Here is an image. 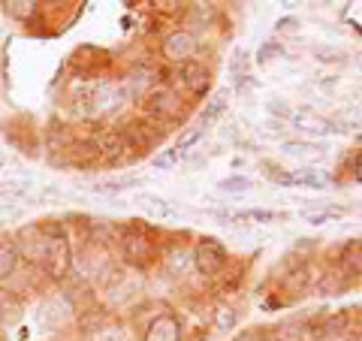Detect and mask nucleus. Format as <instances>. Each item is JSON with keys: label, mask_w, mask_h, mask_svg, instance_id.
I'll use <instances>...</instances> for the list:
<instances>
[{"label": "nucleus", "mask_w": 362, "mask_h": 341, "mask_svg": "<svg viewBox=\"0 0 362 341\" xmlns=\"http://www.w3.org/2000/svg\"><path fill=\"white\" fill-rule=\"evenodd\" d=\"M142 103L148 112V121L154 124H175L178 118H185V103L169 85H157Z\"/></svg>", "instance_id": "1"}, {"label": "nucleus", "mask_w": 362, "mask_h": 341, "mask_svg": "<svg viewBox=\"0 0 362 341\" xmlns=\"http://www.w3.org/2000/svg\"><path fill=\"white\" fill-rule=\"evenodd\" d=\"M187 263H190V257H187L185 251H178V248H175L173 254H169V272H185Z\"/></svg>", "instance_id": "29"}, {"label": "nucleus", "mask_w": 362, "mask_h": 341, "mask_svg": "<svg viewBox=\"0 0 362 341\" xmlns=\"http://www.w3.org/2000/svg\"><path fill=\"white\" fill-rule=\"evenodd\" d=\"M284 151L293 154V157H317V154H323V145H317V142H287Z\"/></svg>", "instance_id": "17"}, {"label": "nucleus", "mask_w": 362, "mask_h": 341, "mask_svg": "<svg viewBox=\"0 0 362 341\" xmlns=\"http://www.w3.org/2000/svg\"><path fill=\"white\" fill-rule=\"evenodd\" d=\"M202 133H206V130H202V127H190L185 136H181V139H178V145H175V151L181 154V157H185L190 149H194V145L202 139Z\"/></svg>", "instance_id": "21"}, {"label": "nucleus", "mask_w": 362, "mask_h": 341, "mask_svg": "<svg viewBox=\"0 0 362 341\" xmlns=\"http://www.w3.org/2000/svg\"><path fill=\"white\" fill-rule=\"evenodd\" d=\"M18 314H21V305H18V299H13V293L0 290V323L16 320Z\"/></svg>", "instance_id": "16"}, {"label": "nucleus", "mask_w": 362, "mask_h": 341, "mask_svg": "<svg viewBox=\"0 0 362 341\" xmlns=\"http://www.w3.org/2000/svg\"><path fill=\"white\" fill-rule=\"evenodd\" d=\"M121 94L124 100H145L157 88L154 85V73L145 70V67H136V70L127 73V79H121Z\"/></svg>", "instance_id": "7"}, {"label": "nucleus", "mask_w": 362, "mask_h": 341, "mask_svg": "<svg viewBox=\"0 0 362 341\" xmlns=\"http://www.w3.org/2000/svg\"><path fill=\"white\" fill-rule=\"evenodd\" d=\"M235 341H257V338H254V333H245V335H239Z\"/></svg>", "instance_id": "35"}, {"label": "nucleus", "mask_w": 362, "mask_h": 341, "mask_svg": "<svg viewBox=\"0 0 362 341\" xmlns=\"http://www.w3.org/2000/svg\"><path fill=\"white\" fill-rule=\"evenodd\" d=\"M181 88H187L194 97L209 94V88H211L209 70L202 64H197V61H187L185 67H181Z\"/></svg>", "instance_id": "8"}, {"label": "nucleus", "mask_w": 362, "mask_h": 341, "mask_svg": "<svg viewBox=\"0 0 362 341\" xmlns=\"http://www.w3.org/2000/svg\"><path fill=\"white\" fill-rule=\"evenodd\" d=\"M90 341H127V335H124V329L115 326V323H103L100 329H94L90 333Z\"/></svg>", "instance_id": "18"}, {"label": "nucleus", "mask_w": 362, "mask_h": 341, "mask_svg": "<svg viewBox=\"0 0 362 341\" xmlns=\"http://www.w3.org/2000/svg\"><path fill=\"white\" fill-rule=\"evenodd\" d=\"M197 54V37L190 30H175L163 40V58L175 64H187Z\"/></svg>", "instance_id": "6"}, {"label": "nucleus", "mask_w": 362, "mask_h": 341, "mask_svg": "<svg viewBox=\"0 0 362 341\" xmlns=\"http://www.w3.org/2000/svg\"><path fill=\"white\" fill-rule=\"evenodd\" d=\"M223 103H226V94H218V97L211 100V106L206 109V115H202V127H206V124H211L214 118L221 115V112H223Z\"/></svg>", "instance_id": "26"}, {"label": "nucleus", "mask_w": 362, "mask_h": 341, "mask_svg": "<svg viewBox=\"0 0 362 341\" xmlns=\"http://www.w3.org/2000/svg\"><path fill=\"white\" fill-rule=\"evenodd\" d=\"M230 70H233V76H235V85H242L245 79H247V73H245V70H247V54H245V52H235Z\"/></svg>", "instance_id": "25"}, {"label": "nucleus", "mask_w": 362, "mask_h": 341, "mask_svg": "<svg viewBox=\"0 0 362 341\" xmlns=\"http://www.w3.org/2000/svg\"><path fill=\"white\" fill-rule=\"evenodd\" d=\"M6 163V154H0V166H4Z\"/></svg>", "instance_id": "36"}, {"label": "nucleus", "mask_w": 362, "mask_h": 341, "mask_svg": "<svg viewBox=\"0 0 362 341\" xmlns=\"http://www.w3.org/2000/svg\"><path fill=\"white\" fill-rule=\"evenodd\" d=\"M341 272L344 275H359L362 272V245L354 242L341 251Z\"/></svg>", "instance_id": "13"}, {"label": "nucleus", "mask_w": 362, "mask_h": 341, "mask_svg": "<svg viewBox=\"0 0 362 341\" xmlns=\"http://www.w3.org/2000/svg\"><path fill=\"white\" fill-rule=\"evenodd\" d=\"M266 133L269 136H281V133H284V124H281V121H266Z\"/></svg>", "instance_id": "31"}, {"label": "nucleus", "mask_w": 362, "mask_h": 341, "mask_svg": "<svg viewBox=\"0 0 362 341\" xmlns=\"http://www.w3.org/2000/svg\"><path fill=\"white\" fill-rule=\"evenodd\" d=\"M214 326H218L221 333H230L235 326V311L226 308V305H218V308H214Z\"/></svg>", "instance_id": "20"}, {"label": "nucleus", "mask_w": 362, "mask_h": 341, "mask_svg": "<svg viewBox=\"0 0 362 341\" xmlns=\"http://www.w3.org/2000/svg\"><path fill=\"white\" fill-rule=\"evenodd\" d=\"M121 248H124V257H127L136 269H148L154 263V257H157V245H154L151 233L139 224H130L127 230H124Z\"/></svg>", "instance_id": "2"}, {"label": "nucleus", "mask_w": 362, "mask_h": 341, "mask_svg": "<svg viewBox=\"0 0 362 341\" xmlns=\"http://www.w3.org/2000/svg\"><path fill=\"white\" fill-rule=\"evenodd\" d=\"M139 206L145 209V214L160 224H169V221H178V209L173 206L169 200L163 197H154V193H145V197H139Z\"/></svg>", "instance_id": "10"}, {"label": "nucleus", "mask_w": 362, "mask_h": 341, "mask_svg": "<svg viewBox=\"0 0 362 341\" xmlns=\"http://www.w3.org/2000/svg\"><path fill=\"white\" fill-rule=\"evenodd\" d=\"M16 263H18V248L16 245H0V278L13 275L16 272Z\"/></svg>", "instance_id": "15"}, {"label": "nucleus", "mask_w": 362, "mask_h": 341, "mask_svg": "<svg viewBox=\"0 0 362 341\" xmlns=\"http://www.w3.org/2000/svg\"><path fill=\"white\" fill-rule=\"evenodd\" d=\"M275 54H281V45H275V42H266L263 49H259V58H257V61H259V64H269L272 58H275Z\"/></svg>", "instance_id": "30"}, {"label": "nucleus", "mask_w": 362, "mask_h": 341, "mask_svg": "<svg viewBox=\"0 0 362 341\" xmlns=\"http://www.w3.org/2000/svg\"><path fill=\"white\" fill-rule=\"evenodd\" d=\"M293 28H299V25H296V21H293V18L278 21V30H281V33H293Z\"/></svg>", "instance_id": "32"}, {"label": "nucleus", "mask_w": 362, "mask_h": 341, "mask_svg": "<svg viewBox=\"0 0 362 341\" xmlns=\"http://www.w3.org/2000/svg\"><path fill=\"white\" fill-rule=\"evenodd\" d=\"M293 124H296L299 130H305V133H332V130H335L329 118H320V115H317V112H311V109L296 112V115H293Z\"/></svg>", "instance_id": "11"}, {"label": "nucleus", "mask_w": 362, "mask_h": 341, "mask_svg": "<svg viewBox=\"0 0 362 341\" xmlns=\"http://www.w3.org/2000/svg\"><path fill=\"white\" fill-rule=\"evenodd\" d=\"M42 263H45V269H49L54 278H64L66 272H70V245H66L64 236H58V233L45 236Z\"/></svg>", "instance_id": "5"}, {"label": "nucleus", "mask_w": 362, "mask_h": 341, "mask_svg": "<svg viewBox=\"0 0 362 341\" xmlns=\"http://www.w3.org/2000/svg\"><path fill=\"white\" fill-rule=\"evenodd\" d=\"M269 341H308V329L302 323H281Z\"/></svg>", "instance_id": "14"}, {"label": "nucleus", "mask_w": 362, "mask_h": 341, "mask_svg": "<svg viewBox=\"0 0 362 341\" xmlns=\"http://www.w3.org/2000/svg\"><path fill=\"white\" fill-rule=\"evenodd\" d=\"M287 185H305V187H326L329 178L317 169H296V173H287Z\"/></svg>", "instance_id": "12"}, {"label": "nucleus", "mask_w": 362, "mask_h": 341, "mask_svg": "<svg viewBox=\"0 0 362 341\" xmlns=\"http://www.w3.org/2000/svg\"><path fill=\"white\" fill-rule=\"evenodd\" d=\"M94 145H97V154H100L103 163L118 166V163L136 161V151L130 149L127 136H124L121 130H103L100 136H94Z\"/></svg>", "instance_id": "3"}, {"label": "nucleus", "mask_w": 362, "mask_h": 341, "mask_svg": "<svg viewBox=\"0 0 362 341\" xmlns=\"http://www.w3.org/2000/svg\"><path fill=\"white\" fill-rule=\"evenodd\" d=\"M145 341H181V326L173 314L154 317L151 326L145 329Z\"/></svg>", "instance_id": "9"}, {"label": "nucleus", "mask_w": 362, "mask_h": 341, "mask_svg": "<svg viewBox=\"0 0 362 341\" xmlns=\"http://www.w3.org/2000/svg\"><path fill=\"white\" fill-rule=\"evenodd\" d=\"M6 13L13 18H28L37 13V4H30V0H16V4H6Z\"/></svg>", "instance_id": "23"}, {"label": "nucleus", "mask_w": 362, "mask_h": 341, "mask_svg": "<svg viewBox=\"0 0 362 341\" xmlns=\"http://www.w3.org/2000/svg\"><path fill=\"white\" fill-rule=\"evenodd\" d=\"M235 218H239V221H254V224H275L278 214H275V212H259V209H254V212L235 214Z\"/></svg>", "instance_id": "24"}, {"label": "nucleus", "mask_w": 362, "mask_h": 341, "mask_svg": "<svg viewBox=\"0 0 362 341\" xmlns=\"http://www.w3.org/2000/svg\"><path fill=\"white\" fill-rule=\"evenodd\" d=\"M226 260H230V254H226V248L218 242V238H199L197 242V251H194V263L197 269L202 272L206 278H214V275H221L223 266H226Z\"/></svg>", "instance_id": "4"}, {"label": "nucleus", "mask_w": 362, "mask_h": 341, "mask_svg": "<svg viewBox=\"0 0 362 341\" xmlns=\"http://www.w3.org/2000/svg\"><path fill=\"white\" fill-rule=\"evenodd\" d=\"M221 187H223V190H247V187H251V178L230 175V178H223V181H221Z\"/></svg>", "instance_id": "28"}, {"label": "nucleus", "mask_w": 362, "mask_h": 341, "mask_svg": "<svg viewBox=\"0 0 362 341\" xmlns=\"http://www.w3.org/2000/svg\"><path fill=\"white\" fill-rule=\"evenodd\" d=\"M178 161H181V154H178L175 149H169V151H163V154L154 157V166H157V169H169V166H175Z\"/></svg>", "instance_id": "27"}, {"label": "nucleus", "mask_w": 362, "mask_h": 341, "mask_svg": "<svg viewBox=\"0 0 362 341\" xmlns=\"http://www.w3.org/2000/svg\"><path fill=\"white\" fill-rule=\"evenodd\" d=\"M341 209H326V212H305L302 214V221L305 224H329V221H335V218H341Z\"/></svg>", "instance_id": "22"}, {"label": "nucleus", "mask_w": 362, "mask_h": 341, "mask_svg": "<svg viewBox=\"0 0 362 341\" xmlns=\"http://www.w3.org/2000/svg\"><path fill=\"white\" fill-rule=\"evenodd\" d=\"M269 109H272V115H290V112H287V106L281 103V100H275V103H272Z\"/></svg>", "instance_id": "33"}, {"label": "nucleus", "mask_w": 362, "mask_h": 341, "mask_svg": "<svg viewBox=\"0 0 362 341\" xmlns=\"http://www.w3.org/2000/svg\"><path fill=\"white\" fill-rule=\"evenodd\" d=\"M354 173H356V178L362 181V154H356V161H354Z\"/></svg>", "instance_id": "34"}, {"label": "nucleus", "mask_w": 362, "mask_h": 341, "mask_svg": "<svg viewBox=\"0 0 362 341\" xmlns=\"http://www.w3.org/2000/svg\"><path fill=\"white\" fill-rule=\"evenodd\" d=\"M127 187H136V178H109V181L94 185L97 193H118V190H127Z\"/></svg>", "instance_id": "19"}]
</instances>
